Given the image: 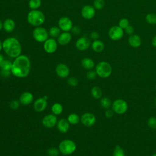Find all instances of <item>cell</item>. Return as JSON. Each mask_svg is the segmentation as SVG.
<instances>
[{"label": "cell", "mask_w": 156, "mask_h": 156, "mask_svg": "<svg viewBox=\"0 0 156 156\" xmlns=\"http://www.w3.org/2000/svg\"><path fill=\"white\" fill-rule=\"evenodd\" d=\"M114 112H113V110H112V109H110V108H107V109H106V110L105 111V113H104V114H105V117L106 118H112L113 115H114Z\"/></svg>", "instance_id": "cell-41"}, {"label": "cell", "mask_w": 156, "mask_h": 156, "mask_svg": "<svg viewBox=\"0 0 156 156\" xmlns=\"http://www.w3.org/2000/svg\"><path fill=\"white\" fill-rule=\"evenodd\" d=\"M2 49V42L0 40V52Z\"/></svg>", "instance_id": "cell-48"}, {"label": "cell", "mask_w": 156, "mask_h": 156, "mask_svg": "<svg viewBox=\"0 0 156 156\" xmlns=\"http://www.w3.org/2000/svg\"><path fill=\"white\" fill-rule=\"evenodd\" d=\"M12 66V62L9 60H4L1 63L0 69L4 70H10Z\"/></svg>", "instance_id": "cell-32"}, {"label": "cell", "mask_w": 156, "mask_h": 156, "mask_svg": "<svg viewBox=\"0 0 156 156\" xmlns=\"http://www.w3.org/2000/svg\"><path fill=\"white\" fill-rule=\"evenodd\" d=\"M34 100L33 94L29 91L23 92L20 96L19 101L20 104L23 105H27L30 104Z\"/></svg>", "instance_id": "cell-17"}, {"label": "cell", "mask_w": 156, "mask_h": 156, "mask_svg": "<svg viewBox=\"0 0 156 156\" xmlns=\"http://www.w3.org/2000/svg\"><path fill=\"white\" fill-rule=\"evenodd\" d=\"M91 47L94 52L99 53V52H101L104 50V44L102 41L99 40H94L91 43Z\"/></svg>", "instance_id": "cell-22"}, {"label": "cell", "mask_w": 156, "mask_h": 156, "mask_svg": "<svg viewBox=\"0 0 156 156\" xmlns=\"http://www.w3.org/2000/svg\"><path fill=\"white\" fill-rule=\"evenodd\" d=\"M81 15L85 20L92 19L96 13L95 9L93 6L90 5H85L81 10Z\"/></svg>", "instance_id": "cell-14"}, {"label": "cell", "mask_w": 156, "mask_h": 156, "mask_svg": "<svg viewBox=\"0 0 156 156\" xmlns=\"http://www.w3.org/2000/svg\"><path fill=\"white\" fill-rule=\"evenodd\" d=\"M90 93H91V96L96 99H99L102 98V91L101 88L98 86L93 87L91 89Z\"/></svg>", "instance_id": "cell-24"}, {"label": "cell", "mask_w": 156, "mask_h": 156, "mask_svg": "<svg viewBox=\"0 0 156 156\" xmlns=\"http://www.w3.org/2000/svg\"><path fill=\"white\" fill-rule=\"evenodd\" d=\"M57 48V41L53 38H48L43 43V49L48 54H52L55 52Z\"/></svg>", "instance_id": "cell-11"}, {"label": "cell", "mask_w": 156, "mask_h": 156, "mask_svg": "<svg viewBox=\"0 0 156 156\" xmlns=\"http://www.w3.org/2000/svg\"><path fill=\"white\" fill-rule=\"evenodd\" d=\"M129 25V21L127 18H121L118 22V26L123 30Z\"/></svg>", "instance_id": "cell-36"}, {"label": "cell", "mask_w": 156, "mask_h": 156, "mask_svg": "<svg viewBox=\"0 0 156 156\" xmlns=\"http://www.w3.org/2000/svg\"><path fill=\"white\" fill-rule=\"evenodd\" d=\"M155 89H156V85H155Z\"/></svg>", "instance_id": "cell-51"}, {"label": "cell", "mask_w": 156, "mask_h": 156, "mask_svg": "<svg viewBox=\"0 0 156 156\" xmlns=\"http://www.w3.org/2000/svg\"><path fill=\"white\" fill-rule=\"evenodd\" d=\"M67 82L71 87H76L79 83L78 79L75 77H69L67 80Z\"/></svg>", "instance_id": "cell-37"}, {"label": "cell", "mask_w": 156, "mask_h": 156, "mask_svg": "<svg viewBox=\"0 0 156 156\" xmlns=\"http://www.w3.org/2000/svg\"><path fill=\"white\" fill-rule=\"evenodd\" d=\"M51 111L55 115H59L63 112V106L58 102L54 103L51 107Z\"/></svg>", "instance_id": "cell-26"}, {"label": "cell", "mask_w": 156, "mask_h": 156, "mask_svg": "<svg viewBox=\"0 0 156 156\" xmlns=\"http://www.w3.org/2000/svg\"><path fill=\"white\" fill-rule=\"evenodd\" d=\"M57 122V118L56 115L52 114H48L44 116L41 121L43 126L46 128H52L54 127Z\"/></svg>", "instance_id": "cell-13"}, {"label": "cell", "mask_w": 156, "mask_h": 156, "mask_svg": "<svg viewBox=\"0 0 156 156\" xmlns=\"http://www.w3.org/2000/svg\"><path fill=\"white\" fill-rule=\"evenodd\" d=\"M55 73L59 77L64 79L69 76L70 71L69 68L66 64L60 63L56 66Z\"/></svg>", "instance_id": "cell-15"}, {"label": "cell", "mask_w": 156, "mask_h": 156, "mask_svg": "<svg viewBox=\"0 0 156 156\" xmlns=\"http://www.w3.org/2000/svg\"><path fill=\"white\" fill-rule=\"evenodd\" d=\"M105 6L104 0H94L93 2V7L96 10H101Z\"/></svg>", "instance_id": "cell-34"}, {"label": "cell", "mask_w": 156, "mask_h": 156, "mask_svg": "<svg viewBox=\"0 0 156 156\" xmlns=\"http://www.w3.org/2000/svg\"><path fill=\"white\" fill-rule=\"evenodd\" d=\"M112 108L115 113L118 115H122L127 112L128 109V104L125 100L117 99L112 102Z\"/></svg>", "instance_id": "cell-7"}, {"label": "cell", "mask_w": 156, "mask_h": 156, "mask_svg": "<svg viewBox=\"0 0 156 156\" xmlns=\"http://www.w3.org/2000/svg\"><path fill=\"white\" fill-rule=\"evenodd\" d=\"M152 156H156V153H155V154H152Z\"/></svg>", "instance_id": "cell-49"}, {"label": "cell", "mask_w": 156, "mask_h": 156, "mask_svg": "<svg viewBox=\"0 0 156 156\" xmlns=\"http://www.w3.org/2000/svg\"><path fill=\"white\" fill-rule=\"evenodd\" d=\"M112 101L108 97H102L100 99V105L104 109L109 108L112 106Z\"/></svg>", "instance_id": "cell-27"}, {"label": "cell", "mask_w": 156, "mask_h": 156, "mask_svg": "<svg viewBox=\"0 0 156 156\" xmlns=\"http://www.w3.org/2000/svg\"><path fill=\"white\" fill-rule=\"evenodd\" d=\"M20 102L19 101H17L16 99L12 100V101H10L9 104V107L12 110H16L20 106Z\"/></svg>", "instance_id": "cell-39"}, {"label": "cell", "mask_w": 156, "mask_h": 156, "mask_svg": "<svg viewBox=\"0 0 156 156\" xmlns=\"http://www.w3.org/2000/svg\"><path fill=\"white\" fill-rule=\"evenodd\" d=\"M98 75L96 74V71H94V70H92V69L89 70L87 73V74H86L87 78L89 80H94L96 77Z\"/></svg>", "instance_id": "cell-38"}, {"label": "cell", "mask_w": 156, "mask_h": 156, "mask_svg": "<svg viewBox=\"0 0 156 156\" xmlns=\"http://www.w3.org/2000/svg\"><path fill=\"white\" fill-rule=\"evenodd\" d=\"M155 106H156V98L155 99Z\"/></svg>", "instance_id": "cell-50"}, {"label": "cell", "mask_w": 156, "mask_h": 156, "mask_svg": "<svg viewBox=\"0 0 156 156\" xmlns=\"http://www.w3.org/2000/svg\"><path fill=\"white\" fill-rule=\"evenodd\" d=\"M90 38L93 40V41L94 40H98V38H99V33L96 31H93L90 33Z\"/></svg>", "instance_id": "cell-42"}, {"label": "cell", "mask_w": 156, "mask_h": 156, "mask_svg": "<svg viewBox=\"0 0 156 156\" xmlns=\"http://www.w3.org/2000/svg\"><path fill=\"white\" fill-rule=\"evenodd\" d=\"M124 32H125L127 34H128V35H132V34H133V32H134V28H133L132 26H130V25H129V26H128L126 29H124Z\"/></svg>", "instance_id": "cell-43"}, {"label": "cell", "mask_w": 156, "mask_h": 156, "mask_svg": "<svg viewBox=\"0 0 156 156\" xmlns=\"http://www.w3.org/2000/svg\"><path fill=\"white\" fill-rule=\"evenodd\" d=\"M2 49L9 57L13 58L20 55L22 52L21 44L15 37L5 38L2 42Z\"/></svg>", "instance_id": "cell-2"}, {"label": "cell", "mask_w": 156, "mask_h": 156, "mask_svg": "<svg viewBox=\"0 0 156 156\" xmlns=\"http://www.w3.org/2000/svg\"><path fill=\"white\" fill-rule=\"evenodd\" d=\"M32 37L36 41L44 43L48 38L49 33L43 27H35L32 32Z\"/></svg>", "instance_id": "cell-6"}, {"label": "cell", "mask_w": 156, "mask_h": 156, "mask_svg": "<svg viewBox=\"0 0 156 156\" xmlns=\"http://www.w3.org/2000/svg\"><path fill=\"white\" fill-rule=\"evenodd\" d=\"M146 22L151 25L156 24V14L154 13H149L146 16Z\"/></svg>", "instance_id": "cell-29"}, {"label": "cell", "mask_w": 156, "mask_h": 156, "mask_svg": "<svg viewBox=\"0 0 156 156\" xmlns=\"http://www.w3.org/2000/svg\"><path fill=\"white\" fill-rule=\"evenodd\" d=\"M29 7L31 10H37L41 5V0H29Z\"/></svg>", "instance_id": "cell-30"}, {"label": "cell", "mask_w": 156, "mask_h": 156, "mask_svg": "<svg viewBox=\"0 0 156 156\" xmlns=\"http://www.w3.org/2000/svg\"><path fill=\"white\" fill-rule=\"evenodd\" d=\"M108 35L112 40H119L124 35V30L119 26H113L109 29Z\"/></svg>", "instance_id": "cell-8"}, {"label": "cell", "mask_w": 156, "mask_h": 156, "mask_svg": "<svg viewBox=\"0 0 156 156\" xmlns=\"http://www.w3.org/2000/svg\"><path fill=\"white\" fill-rule=\"evenodd\" d=\"M112 156H125L124 149L119 145H116L113 150Z\"/></svg>", "instance_id": "cell-31"}, {"label": "cell", "mask_w": 156, "mask_h": 156, "mask_svg": "<svg viewBox=\"0 0 156 156\" xmlns=\"http://www.w3.org/2000/svg\"><path fill=\"white\" fill-rule=\"evenodd\" d=\"M31 63L29 58L23 54L16 57L12 62V74L18 78L26 77L30 73Z\"/></svg>", "instance_id": "cell-1"}, {"label": "cell", "mask_w": 156, "mask_h": 156, "mask_svg": "<svg viewBox=\"0 0 156 156\" xmlns=\"http://www.w3.org/2000/svg\"><path fill=\"white\" fill-rule=\"evenodd\" d=\"M3 28V23L2 22V21L0 20V31Z\"/></svg>", "instance_id": "cell-47"}, {"label": "cell", "mask_w": 156, "mask_h": 156, "mask_svg": "<svg viewBox=\"0 0 156 156\" xmlns=\"http://www.w3.org/2000/svg\"><path fill=\"white\" fill-rule=\"evenodd\" d=\"M96 121V118L94 114L90 112H86L80 116L81 123L86 127L93 126Z\"/></svg>", "instance_id": "cell-9"}, {"label": "cell", "mask_w": 156, "mask_h": 156, "mask_svg": "<svg viewBox=\"0 0 156 156\" xmlns=\"http://www.w3.org/2000/svg\"><path fill=\"white\" fill-rule=\"evenodd\" d=\"M95 71L99 77L105 79L108 77L112 74V68L109 63L101 61L96 65Z\"/></svg>", "instance_id": "cell-5"}, {"label": "cell", "mask_w": 156, "mask_h": 156, "mask_svg": "<svg viewBox=\"0 0 156 156\" xmlns=\"http://www.w3.org/2000/svg\"><path fill=\"white\" fill-rule=\"evenodd\" d=\"M57 128L58 130L61 133H66L67 132L70 127V124L68 121L67 119L62 118L59 119L57 122Z\"/></svg>", "instance_id": "cell-19"}, {"label": "cell", "mask_w": 156, "mask_h": 156, "mask_svg": "<svg viewBox=\"0 0 156 156\" xmlns=\"http://www.w3.org/2000/svg\"><path fill=\"white\" fill-rule=\"evenodd\" d=\"M147 126L153 130H156V117L152 116L147 119Z\"/></svg>", "instance_id": "cell-35"}, {"label": "cell", "mask_w": 156, "mask_h": 156, "mask_svg": "<svg viewBox=\"0 0 156 156\" xmlns=\"http://www.w3.org/2000/svg\"><path fill=\"white\" fill-rule=\"evenodd\" d=\"M27 21L32 26H41L44 23L45 16L39 10H31L27 15Z\"/></svg>", "instance_id": "cell-3"}, {"label": "cell", "mask_w": 156, "mask_h": 156, "mask_svg": "<svg viewBox=\"0 0 156 156\" xmlns=\"http://www.w3.org/2000/svg\"><path fill=\"white\" fill-rule=\"evenodd\" d=\"M129 45L132 48H138L141 44V39L140 37L136 34H132L129 36L128 39Z\"/></svg>", "instance_id": "cell-20"}, {"label": "cell", "mask_w": 156, "mask_h": 156, "mask_svg": "<svg viewBox=\"0 0 156 156\" xmlns=\"http://www.w3.org/2000/svg\"><path fill=\"white\" fill-rule=\"evenodd\" d=\"M4 57H3V55H2V54H0V67H1V63H2V62H3V60H4Z\"/></svg>", "instance_id": "cell-46"}, {"label": "cell", "mask_w": 156, "mask_h": 156, "mask_svg": "<svg viewBox=\"0 0 156 156\" xmlns=\"http://www.w3.org/2000/svg\"><path fill=\"white\" fill-rule=\"evenodd\" d=\"M46 153L48 156H58L59 155L60 151L58 149L55 147H51L48 149Z\"/></svg>", "instance_id": "cell-33"}, {"label": "cell", "mask_w": 156, "mask_h": 156, "mask_svg": "<svg viewBox=\"0 0 156 156\" xmlns=\"http://www.w3.org/2000/svg\"><path fill=\"white\" fill-rule=\"evenodd\" d=\"M58 26L63 32H69L73 27V22L69 18L63 16L58 20Z\"/></svg>", "instance_id": "cell-10"}, {"label": "cell", "mask_w": 156, "mask_h": 156, "mask_svg": "<svg viewBox=\"0 0 156 156\" xmlns=\"http://www.w3.org/2000/svg\"><path fill=\"white\" fill-rule=\"evenodd\" d=\"M48 106L47 100L43 97L37 99L34 102V109L37 112H43Z\"/></svg>", "instance_id": "cell-16"}, {"label": "cell", "mask_w": 156, "mask_h": 156, "mask_svg": "<svg viewBox=\"0 0 156 156\" xmlns=\"http://www.w3.org/2000/svg\"><path fill=\"white\" fill-rule=\"evenodd\" d=\"M151 43H152V45L154 47L156 48V35L154 36V37H153V38L152 39Z\"/></svg>", "instance_id": "cell-45"}, {"label": "cell", "mask_w": 156, "mask_h": 156, "mask_svg": "<svg viewBox=\"0 0 156 156\" xmlns=\"http://www.w3.org/2000/svg\"><path fill=\"white\" fill-rule=\"evenodd\" d=\"M15 28V22L12 18H7L3 22V29L7 33H10Z\"/></svg>", "instance_id": "cell-21"}, {"label": "cell", "mask_w": 156, "mask_h": 156, "mask_svg": "<svg viewBox=\"0 0 156 156\" xmlns=\"http://www.w3.org/2000/svg\"><path fill=\"white\" fill-rule=\"evenodd\" d=\"M11 74H12V72L10 70H4V69L0 70V75L1 76V77L4 78L9 77Z\"/></svg>", "instance_id": "cell-40"}, {"label": "cell", "mask_w": 156, "mask_h": 156, "mask_svg": "<svg viewBox=\"0 0 156 156\" xmlns=\"http://www.w3.org/2000/svg\"><path fill=\"white\" fill-rule=\"evenodd\" d=\"M48 33L49 35H50L51 37L56 38L58 37L61 34V30L58 26H52L49 28Z\"/></svg>", "instance_id": "cell-28"}, {"label": "cell", "mask_w": 156, "mask_h": 156, "mask_svg": "<svg viewBox=\"0 0 156 156\" xmlns=\"http://www.w3.org/2000/svg\"><path fill=\"white\" fill-rule=\"evenodd\" d=\"M67 120L71 125H76L80 121V118L77 113H72L68 116Z\"/></svg>", "instance_id": "cell-25"}, {"label": "cell", "mask_w": 156, "mask_h": 156, "mask_svg": "<svg viewBox=\"0 0 156 156\" xmlns=\"http://www.w3.org/2000/svg\"><path fill=\"white\" fill-rule=\"evenodd\" d=\"M90 40L85 36H83L78 38L76 42L75 46L76 48L81 51L88 49L91 46Z\"/></svg>", "instance_id": "cell-12"}, {"label": "cell", "mask_w": 156, "mask_h": 156, "mask_svg": "<svg viewBox=\"0 0 156 156\" xmlns=\"http://www.w3.org/2000/svg\"><path fill=\"white\" fill-rule=\"evenodd\" d=\"M71 34L69 32H63L57 37V43L62 46L68 44L71 40Z\"/></svg>", "instance_id": "cell-18"}, {"label": "cell", "mask_w": 156, "mask_h": 156, "mask_svg": "<svg viewBox=\"0 0 156 156\" xmlns=\"http://www.w3.org/2000/svg\"><path fill=\"white\" fill-rule=\"evenodd\" d=\"M81 65L84 69L90 70L94 67V62L91 58L84 57L81 60Z\"/></svg>", "instance_id": "cell-23"}, {"label": "cell", "mask_w": 156, "mask_h": 156, "mask_svg": "<svg viewBox=\"0 0 156 156\" xmlns=\"http://www.w3.org/2000/svg\"><path fill=\"white\" fill-rule=\"evenodd\" d=\"M76 148V144L74 141L69 139H65L59 143L58 149L62 154L69 155L74 153Z\"/></svg>", "instance_id": "cell-4"}, {"label": "cell", "mask_w": 156, "mask_h": 156, "mask_svg": "<svg viewBox=\"0 0 156 156\" xmlns=\"http://www.w3.org/2000/svg\"><path fill=\"white\" fill-rule=\"evenodd\" d=\"M71 32L73 34H74V35H79L80 32H81V29L80 28L77 26H73L72 29H71Z\"/></svg>", "instance_id": "cell-44"}]
</instances>
